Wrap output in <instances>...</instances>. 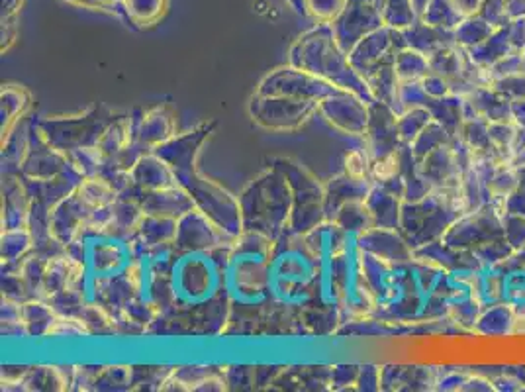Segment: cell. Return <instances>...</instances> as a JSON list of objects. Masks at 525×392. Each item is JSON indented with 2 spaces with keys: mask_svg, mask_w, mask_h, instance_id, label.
Here are the masks:
<instances>
[{
  "mask_svg": "<svg viewBox=\"0 0 525 392\" xmlns=\"http://www.w3.org/2000/svg\"><path fill=\"white\" fill-rule=\"evenodd\" d=\"M124 16L138 28L155 26L169 8V0H124Z\"/></svg>",
  "mask_w": 525,
  "mask_h": 392,
  "instance_id": "obj_35",
  "label": "cell"
},
{
  "mask_svg": "<svg viewBox=\"0 0 525 392\" xmlns=\"http://www.w3.org/2000/svg\"><path fill=\"white\" fill-rule=\"evenodd\" d=\"M294 8H296V12L298 14H304V16H310L308 14V6H306V0H288Z\"/></svg>",
  "mask_w": 525,
  "mask_h": 392,
  "instance_id": "obj_55",
  "label": "cell"
},
{
  "mask_svg": "<svg viewBox=\"0 0 525 392\" xmlns=\"http://www.w3.org/2000/svg\"><path fill=\"white\" fill-rule=\"evenodd\" d=\"M93 336L83 318L73 314H59L49 328L48 338H89Z\"/></svg>",
  "mask_w": 525,
  "mask_h": 392,
  "instance_id": "obj_43",
  "label": "cell"
},
{
  "mask_svg": "<svg viewBox=\"0 0 525 392\" xmlns=\"http://www.w3.org/2000/svg\"><path fill=\"white\" fill-rule=\"evenodd\" d=\"M2 296L18 302L32 300L26 281L22 279L18 267H2Z\"/></svg>",
  "mask_w": 525,
  "mask_h": 392,
  "instance_id": "obj_45",
  "label": "cell"
},
{
  "mask_svg": "<svg viewBox=\"0 0 525 392\" xmlns=\"http://www.w3.org/2000/svg\"><path fill=\"white\" fill-rule=\"evenodd\" d=\"M140 118H134L132 114H120L116 122L110 124V128L104 132L102 140L98 142V147L108 159H114L120 155L124 149L134 144L136 140V126Z\"/></svg>",
  "mask_w": 525,
  "mask_h": 392,
  "instance_id": "obj_30",
  "label": "cell"
},
{
  "mask_svg": "<svg viewBox=\"0 0 525 392\" xmlns=\"http://www.w3.org/2000/svg\"><path fill=\"white\" fill-rule=\"evenodd\" d=\"M65 249L83 269L81 291L89 304H98L100 294L108 285L136 279L140 245L134 236L122 234L110 224H87Z\"/></svg>",
  "mask_w": 525,
  "mask_h": 392,
  "instance_id": "obj_4",
  "label": "cell"
},
{
  "mask_svg": "<svg viewBox=\"0 0 525 392\" xmlns=\"http://www.w3.org/2000/svg\"><path fill=\"white\" fill-rule=\"evenodd\" d=\"M373 185L375 183L371 179L351 177L345 171L334 179H330L326 183V214H328V220H332V216L343 204L353 202V200H365L367 195L371 193Z\"/></svg>",
  "mask_w": 525,
  "mask_h": 392,
  "instance_id": "obj_26",
  "label": "cell"
},
{
  "mask_svg": "<svg viewBox=\"0 0 525 392\" xmlns=\"http://www.w3.org/2000/svg\"><path fill=\"white\" fill-rule=\"evenodd\" d=\"M177 134V118L171 106L161 104L142 114L136 126V142L147 151L165 144Z\"/></svg>",
  "mask_w": 525,
  "mask_h": 392,
  "instance_id": "obj_22",
  "label": "cell"
},
{
  "mask_svg": "<svg viewBox=\"0 0 525 392\" xmlns=\"http://www.w3.org/2000/svg\"><path fill=\"white\" fill-rule=\"evenodd\" d=\"M51 255H46L38 249H34L28 257H24L16 267L22 275V279L28 285V291L32 298H44V277H46V267Z\"/></svg>",
  "mask_w": 525,
  "mask_h": 392,
  "instance_id": "obj_37",
  "label": "cell"
},
{
  "mask_svg": "<svg viewBox=\"0 0 525 392\" xmlns=\"http://www.w3.org/2000/svg\"><path fill=\"white\" fill-rule=\"evenodd\" d=\"M232 244L206 251H177L171 271L173 306L171 312L157 322H177V332L204 336L226 334L230 322L226 263Z\"/></svg>",
  "mask_w": 525,
  "mask_h": 392,
  "instance_id": "obj_1",
  "label": "cell"
},
{
  "mask_svg": "<svg viewBox=\"0 0 525 392\" xmlns=\"http://www.w3.org/2000/svg\"><path fill=\"white\" fill-rule=\"evenodd\" d=\"M95 208L89 206L81 195L75 191L73 195L63 198L49 214V232L59 244H71L91 222Z\"/></svg>",
  "mask_w": 525,
  "mask_h": 392,
  "instance_id": "obj_18",
  "label": "cell"
},
{
  "mask_svg": "<svg viewBox=\"0 0 525 392\" xmlns=\"http://www.w3.org/2000/svg\"><path fill=\"white\" fill-rule=\"evenodd\" d=\"M214 130H216V120H206L185 134H175L171 140H167L161 146L153 147L151 151L157 153L163 161H167L177 175L191 173L196 169L200 147L204 146V142L212 136Z\"/></svg>",
  "mask_w": 525,
  "mask_h": 392,
  "instance_id": "obj_17",
  "label": "cell"
},
{
  "mask_svg": "<svg viewBox=\"0 0 525 392\" xmlns=\"http://www.w3.org/2000/svg\"><path fill=\"white\" fill-rule=\"evenodd\" d=\"M32 106V95L18 85H4L0 93V134L2 142L12 134L18 122L24 120Z\"/></svg>",
  "mask_w": 525,
  "mask_h": 392,
  "instance_id": "obj_27",
  "label": "cell"
},
{
  "mask_svg": "<svg viewBox=\"0 0 525 392\" xmlns=\"http://www.w3.org/2000/svg\"><path fill=\"white\" fill-rule=\"evenodd\" d=\"M22 177L28 179H55L71 173H79V169L73 165L71 157L65 151H59L40 136L36 130V124L32 122V134H30V151L20 165L18 171Z\"/></svg>",
  "mask_w": 525,
  "mask_h": 392,
  "instance_id": "obj_16",
  "label": "cell"
},
{
  "mask_svg": "<svg viewBox=\"0 0 525 392\" xmlns=\"http://www.w3.org/2000/svg\"><path fill=\"white\" fill-rule=\"evenodd\" d=\"M318 261L304 236L285 232L273 242L269 261L271 322L298 334L300 320L314 298Z\"/></svg>",
  "mask_w": 525,
  "mask_h": 392,
  "instance_id": "obj_3",
  "label": "cell"
},
{
  "mask_svg": "<svg viewBox=\"0 0 525 392\" xmlns=\"http://www.w3.org/2000/svg\"><path fill=\"white\" fill-rule=\"evenodd\" d=\"M288 63L310 71L341 91L365 98L369 104L377 102L367 79L351 65L347 51L339 46L332 22H320L298 36L288 51Z\"/></svg>",
  "mask_w": 525,
  "mask_h": 392,
  "instance_id": "obj_5",
  "label": "cell"
},
{
  "mask_svg": "<svg viewBox=\"0 0 525 392\" xmlns=\"http://www.w3.org/2000/svg\"><path fill=\"white\" fill-rule=\"evenodd\" d=\"M144 214V208H142L140 200L118 196L110 204V226L116 228L122 234L134 236V232L140 226Z\"/></svg>",
  "mask_w": 525,
  "mask_h": 392,
  "instance_id": "obj_34",
  "label": "cell"
},
{
  "mask_svg": "<svg viewBox=\"0 0 525 392\" xmlns=\"http://www.w3.org/2000/svg\"><path fill=\"white\" fill-rule=\"evenodd\" d=\"M365 204L373 216L375 226L398 230L402 208H400V196L394 191L386 189L384 185H373L371 193L365 198Z\"/></svg>",
  "mask_w": 525,
  "mask_h": 392,
  "instance_id": "obj_28",
  "label": "cell"
},
{
  "mask_svg": "<svg viewBox=\"0 0 525 392\" xmlns=\"http://www.w3.org/2000/svg\"><path fill=\"white\" fill-rule=\"evenodd\" d=\"M177 234V218L167 216H155V214H144L140 226L134 232V240L144 247H155V245L173 244Z\"/></svg>",
  "mask_w": 525,
  "mask_h": 392,
  "instance_id": "obj_29",
  "label": "cell"
},
{
  "mask_svg": "<svg viewBox=\"0 0 525 392\" xmlns=\"http://www.w3.org/2000/svg\"><path fill=\"white\" fill-rule=\"evenodd\" d=\"M22 304L24 302H18V300L2 296V334H6V336H10V334L26 336Z\"/></svg>",
  "mask_w": 525,
  "mask_h": 392,
  "instance_id": "obj_44",
  "label": "cell"
},
{
  "mask_svg": "<svg viewBox=\"0 0 525 392\" xmlns=\"http://www.w3.org/2000/svg\"><path fill=\"white\" fill-rule=\"evenodd\" d=\"M384 16L371 0H349L345 10L332 22L335 38L343 51H351L365 36L379 30Z\"/></svg>",
  "mask_w": 525,
  "mask_h": 392,
  "instance_id": "obj_14",
  "label": "cell"
},
{
  "mask_svg": "<svg viewBox=\"0 0 525 392\" xmlns=\"http://www.w3.org/2000/svg\"><path fill=\"white\" fill-rule=\"evenodd\" d=\"M177 179L179 185H183L189 191L196 208L202 210L210 220H214L226 234H230L232 238L243 234L238 196L232 195L216 181L198 173V169L191 173H179Z\"/></svg>",
  "mask_w": 525,
  "mask_h": 392,
  "instance_id": "obj_10",
  "label": "cell"
},
{
  "mask_svg": "<svg viewBox=\"0 0 525 392\" xmlns=\"http://www.w3.org/2000/svg\"><path fill=\"white\" fill-rule=\"evenodd\" d=\"M34 249H36L34 234H32V230L28 226L26 228L2 230V236H0L2 267H16Z\"/></svg>",
  "mask_w": 525,
  "mask_h": 392,
  "instance_id": "obj_32",
  "label": "cell"
},
{
  "mask_svg": "<svg viewBox=\"0 0 525 392\" xmlns=\"http://www.w3.org/2000/svg\"><path fill=\"white\" fill-rule=\"evenodd\" d=\"M26 338H48L49 328L57 320L59 312L44 298H32L22 304Z\"/></svg>",
  "mask_w": 525,
  "mask_h": 392,
  "instance_id": "obj_31",
  "label": "cell"
},
{
  "mask_svg": "<svg viewBox=\"0 0 525 392\" xmlns=\"http://www.w3.org/2000/svg\"><path fill=\"white\" fill-rule=\"evenodd\" d=\"M347 4L349 0H306L308 14L318 22H334Z\"/></svg>",
  "mask_w": 525,
  "mask_h": 392,
  "instance_id": "obj_49",
  "label": "cell"
},
{
  "mask_svg": "<svg viewBox=\"0 0 525 392\" xmlns=\"http://www.w3.org/2000/svg\"><path fill=\"white\" fill-rule=\"evenodd\" d=\"M177 257L175 244L144 247L138 255L136 267V285L138 296L149 308H153L161 318L171 312L173 296H171V271Z\"/></svg>",
  "mask_w": 525,
  "mask_h": 392,
  "instance_id": "obj_9",
  "label": "cell"
},
{
  "mask_svg": "<svg viewBox=\"0 0 525 392\" xmlns=\"http://www.w3.org/2000/svg\"><path fill=\"white\" fill-rule=\"evenodd\" d=\"M273 242L257 232H243L230 247L226 263L230 322L226 334H253L259 326L271 324L269 261Z\"/></svg>",
  "mask_w": 525,
  "mask_h": 392,
  "instance_id": "obj_2",
  "label": "cell"
},
{
  "mask_svg": "<svg viewBox=\"0 0 525 392\" xmlns=\"http://www.w3.org/2000/svg\"><path fill=\"white\" fill-rule=\"evenodd\" d=\"M120 118L118 112L110 110L106 104L98 102L89 110L75 116H48L36 120V130L49 146L71 153L81 147L98 146L104 132L112 122Z\"/></svg>",
  "mask_w": 525,
  "mask_h": 392,
  "instance_id": "obj_7",
  "label": "cell"
},
{
  "mask_svg": "<svg viewBox=\"0 0 525 392\" xmlns=\"http://www.w3.org/2000/svg\"><path fill=\"white\" fill-rule=\"evenodd\" d=\"M357 245L361 251L377 255L388 263H406L412 259L410 247L398 236L396 230L373 226L357 236Z\"/></svg>",
  "mask_w": 525,
  "mask_h": 392,
  "instance_id": "obj_23",
  "label": "cell"
},
{
  "mask_svg": "<svg viewBox=\"0 0 525 392\" xmlns=\"http://www.w3.org/2000/svg\"><path fill=\"white\" fill-rule=\"evenodd\" d=\"M130 173H132L136 187L142 189L144 193L145 191H159V189L179 185L175 169L153 151L144 153L136 161V165L130 169Z\"/></svg>",
  "mask_w": 525,
  "mask_h": 392,
  "instance_id": "obj_24",
  "label": "cell"
},
{
  "mask_svg": "<svg viewBox=\"0 0 525 392\" xmlns=\"http://www.w3.org/2000/svg\"><path fill=\"white\" fill-rule=\"evenodd\" d=\"M32 212V196L20 173H4L2 179V230L26 228Z\"/></svg>",
  "mask_w": 525,
  "mask_h": 392,
  "instance_id": "obj_20",
  "label": "cell"
},
{
  "mask_svg": "<svg viewBox=\"0 0 525 392\" xmlns=\"http://www.w3.org/2000/svg\"><path fill=\"white\" fill-rule=\"evenodd\" d=\"M367 142H369V155L373 159L384 157L392 151H398V120L392 114L390 106L384 102H373L371 104V120H369V128L365 134Z\"/></svg>",
  "mask_w": 525,
  "mask_h": 392,
  "instance_id": "obj_21",
  "label": "cell"
},
{
  "mask_svg": "<svg viewBox=\"0 0 525 392\" xmlns=\"http://www.w3.org/2000/svg\"><path fill=\"white\" fill-rule=\"evenodd\" d=\"M140 204L144 208L145 214H155V216H167V218H181L183 214L191 212L196 208L192 196L183 185L159 189V191H145Z\"/></svg>",
  "mask_w": 525,
  "mask_h": 392,
  "instance_id": "obj_25",
  "label": "cell"
},
{
  "mask_svg": "<svg viewBox=\"0 0 525 392\" xmlns=\"http://www.w3.org/2000/svg\"><path fill=\"white\" fill-rule=\"evenodd\" d=\"M318 114L341 134L365 136L371 120V104L355 93L337 91L320 100Z\"/></svg>",
  "mask_w": 525,
  "mask_h": 392,
  "instance_id": "obj_13",
  "label": "cell"
},
{
  "mask_svg": "<svg viewBox=\"0 0 525 392\" xmlns=\"http://www.w3.org/2000/svg\"><path fill=\"white\" fill-rule=\"evenodd\" d=\"M371 165H373V157L369 155L367 149H351L343 157V171L351 177L371 179Z\"/></svg>",
  "mask_w": 525,
  "mask_h": 392,
  "instance_id": "obj_47",
  "label": "cell"
},
{
  "mask_svg": "<svg viewBox=\"0 0 525 392\" xmlns=\"http://www.w3.org/2000/svg\"><path fill=\"white\" fill-rule=\"evenodd\" d=\"M30 134L32 124H18L12 130V134L2 142V165L4 173H18L20 165L24 163L28 151H30Z\"/></svg>",
  "mask_w": 525,
  "mask_h": 392,
  "instance_id": "obj_33",
  "label": "cell"
},
{
  "mask_svg": "<svg viewBox=\"0 0 525 392\" xmlns=\"http://www.w3.org/2000/svg\"><path fill=\"white\" fill-rule=\"evenodd\" d=\"M77 193L81 195V198H83L89 206H93L95 210L110 206V204L118 198V191L114 189V185H112L104 175L85 177V179L81 181Z\"/></svg>",
  "mask_w": 525,
  "mask_h": 392,
  "instance_id": "obj_38",
  "label": "cell"
},
{
  "mask_svg": "<svg viewBox=\"0 0 525 392\" xmlns=\"http://www.w3.org/2000/svg\"><path fill=\"white\" fill-rule=\"evenodd\" d=\"M236 238L226 234L214 220H210L202 210L192 208L177 220L175 249L177 251H206L222 245L232 244Z\"/></svg>",
  "mask_w": 525,
  "mask_h": 392,
  "instance_id": "obj_15",
  "label": "cell"
},
{
  "mask_svg": "<svg viewBox=\"0 0 525 392\" xmlns=\"http://www.w3.org/2000/svg\"><path fill=\"white\" fill-rule=\"evenodd\" d=\"M73 161V165L79 169V173L83 177H93V175H100L108 163V157L102 153V149L98 146L81 147L75 149L71 153H67Z\"/></svg>",
  "mask_w": 525,
  "mask_h": 392,
  "instance_id": "obj_41",
  "label": "cell"
},
{
  "mask_svg": "<svg viewBox=\"0 0 525 392\" xmlns=\"http://www.w3.org/2000/svg\"><path fill=\"white\" fill-rule=\"evenodd\" d=\"M271 165L287 177L294 196L288 232L304 236L316 226H320L324 220H328L326 185L316 175H312L306 167H302L290 157H275Z\"/></svg>",
  "mask_w": 525,
  "mask_h": 392,
  "instance_id": "obj_8",
  "label": "cell"
},
{
  "mask_svg": "<svg viewBox=\"0 0 525 392\" xmlns=\"http://www.w3.org/2000/svg\"><path fill=\"white\" fill-rule=\"evenodd\" d=\"M426 118H430L424 110L416 108V110H406L404 114H400L398 118V132H400V138L404 142H412L414 138H418L424 128H426Z\"/></svg>",
  "mask_w": 525,
  "mask_h": 392,
  "instance_id": "obj_46",
  "label": "cell"
},
{
  "mask_svg": "<svg viewBox=\"0 0 525 392\" xmlns=\"http://www.w3.org/2000/svg\"><path fill=\"white\" fill-rule=\"evenodd\" d=\"M24 0H2V22H16Z\"/></svg>",
  "mask_w": 525,
  "mask_h": 392,
  "instance_id": "obj_54",
  "label": "cell"
},
{
  "mask_svg": "<svg viewBox=\"0 0 525 392\" xmlns=\"http://www.w3.org/2000/svg\"><path fill=\"white\" fill-rule=\"evenodd\" d=\"M238 198L243 232H257L271 240L288 232L294 196L287 177L277 167L271 165L257 175Z\"/></svg>",
  "mask_w": 525,
  "mask_h": 392,
  "instance_id": "obj_6",
  "label": "cell"
},
{
  "mask_svg": "<svg viewBox=\"0 0 525 392\" xmlns=\"http://www.w3.org/2000/svg\"><path fill=\"white\" fill-rule=\"evenodd\" d=\"M89 326L91 334H116L120 332L116 318L100 304H85L77 314Z\"/></svg>",
  "mask_w": 525,
  "mask_h": 392,
  "instance_id": "obj_40",
  "label": "cell"
},
{
  "mask_svg": "<svg viewBox=\"0 0 525 392\" xmlns=\"http://www.w3.org/2000/svg\"><path fill=\"white\" fill-rule=\"evenodd\" d=\"M75 6H83V8H95V10H110V12H120L124 14V0H63Z\"/></svg>",
  "mask_w": 525,
  "mask_h": 392,
  "instance_id": "obj_52",
  "label": "cell"
},
{
  "mask_svg": "<svg viewBox=\"0 0 525 392\" xmlns=\"http://www.w3.org/2000/svg\"><path fill=\"white\" fill-rule=\"evenodd\" d=\"M394 71L400 83H416L428 73V61L424 59L422 53L414 49H404V51H398L396 55Z\"/></svg>",
  "mask_w": 525,
  "mask_h": 392,
  "instance_id": "obj_39",
  "label": "cell"
},
{
  "mask_svg": "<svg viewBox=\"0 0 525 392\" xmlns=\"http://www.w3.org/2000/svg\"><path fill=\"white\" fill-rule=\"evenodd\" d=\"M402 175V149L392 151L384 157L373 159L371 165V181L375 185H388Z\"/></svg>",
  "mask_w": 525,
  "mask_h": 392,
  "instance_id": "obj_42",
  "label": "cell"
},
{
  "mask_svg": "<svg viewBox=\"0 0 525 392\" xmlns=\"http://www.w3.org/2000/svg\"><path fill=\"white\" fill-rule=\"evenodd\" d=\"M18 38V26L16 22H2V53L14 46Z\"/></svg>",
  "mask_w": 525,
  "mask_h": 392,
  "instance_id": "obj_53",
  "label": "cell"
},
{
  "mask_svg": "<svg viewBox=\"0 0 525 392\" xmlns=\"http://www.w3.org/2000/svg\"><path fill=\"white\" fill-rule=\"evenodd\" d=\"M392 40L394 34L390 28H379L375 32H371L369 36H365L355 48L351 49L349 61L351 65L363 75L367 77L369 73H373L375 69H379L382 65H390L396 61V55H392Z\"/></svg>",
  "mask_w": 525,
  "mask_h": 392,
  "instance_id": "obj_19",
  "label": "cell"
},
{
  "mask_svg": "<svg viewBox=\"0 0 525 392\" xmlns=\"http://www.w3.org/2000/svg\"><path fill=\"white\" fill-rule=\"evenodd\" d=\"M361 367L359 365H335L332 367V377H330V391H347L355 389L357 377H359Z\"/></svg>",
  "mask_w": 525,
  "mask_h": 392,
  "instance_id": "obj_50",
  "label": "cell"
},
{
  "mask_svg": "<svg viewBox=\"0 0 525 392\" xmlns=\"http://www.w3.org/2000/svg\"><path fill=\"white\" fill-rule=\"evenodd\" d=\"M132 367H102L95 381V389H122L132 385Z\"/></svg>",
  "mask_w": 525,
  "mask_h": 392,
  "instance_id": "obj_48",
  "label": "cell"
},
{
  "mask_svg": "<svg viewBox=\"0 0 525 392\" xmlns=\"http://www.w3.org/2000/svg\"><path fill=\"white\" fill-rule=\"evenodd\" d=\"M316 100L292 97H265L253 95L247 102L249 118L269 132H296L314 114H318Z\"/></svg>",
  "mask_w": 525,
  "mask_h": 392,
  "instance_id": "obj_11",
  "label": "cell"
},
{
  "mask_svg": "<svg viewBox=\"0 0 525 392\" xmlns=\"http://www.w3.org/2000/svg\"><path fill=\"white\" fill-rule=\"evenodd\" d=\"M337 91L335 85L312 75L310 71H304L294 65H281L269 71L257 85L255 93L265 97H292L302 100H324Z\"/></svg>",
  "mask_w": 525,
  "mask_h": 392,
  "instance_id": "obj_12",
  "label": "cell"
},
{
  "mask_svg": "<svg viewBox=\"0 0 525 392\" xmlns=\"http://www.w3.org/2000/svg\"><path fill=\"white\" fill-rule=\"evenodd\" d=\"M332 220L337 222L345 232H349L353 236H359L365 230L375 226L373 216H371L365 200H353V202L343 204L332 216Z\"/></svg>",
  "mask_w": 525,
  "mask_h": 392,
  "instance_id": "obj_36",
  "label": "cell"
},
{
  "mask_svg": "<svg viewBox=\"0 0 525 392\" xmlns=\"http://www.w3.org/2000/svg\"><path fill=\"white\" fill-rule=\"evenodd\" d=\"M357 391H381L382 389V367L363 365L357 377Z\"/></svg>",
  "mask_w": 525,
  "mask_h": 392,
  "instance_id": "obj_51",
  "label": "cell"
}]
</instances>
